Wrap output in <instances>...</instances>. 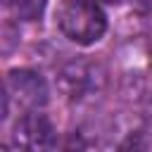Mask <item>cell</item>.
Returning a JSON list of instances; mask_svg holds the SVG:
<instances>
[{
	"instance_id": "9",
	"label": "cell",
	"mask_w": 152,
	"mask_h": 152,
	"mask_svg": "<svg viewBox=\"0 0 152 152\" xmlns=\"http://www.w3.org/2000/svg\"><path fill=\"white\" fill-rule=\"evenodd\" d=\"M10 2H12V0H0V7H2V5H10Z\"/></svg>"
},
{
	"instance_id": "8",
	"label": "cell",
	"mask_w": 152,
	"mask_h": 152,
	"mask_svg": "<svg viewBox=\"0 0 152 152\" xmlns=\"http://www.w3.org/2000/svg\"><path fill=\"white\" fill-rule=\"evenodd\" d=\"M147 114H150V119H152V97L147 100Z\"/></svg>"
},
{
	"instance_id": "3",
	"label": "cell",
	"mask_w": 152,
	"mask_h": 152,
	"mask_svg": "<svg viewBox=\"0 0 152 152\" xmlns=\"http://www.w3.org/2000/svg\"><path fill=\"white\" fill-rule=\"evenodd\" d=\"M12 140L21 150H50L57 145V131L40 109H28L14 124Z\"/></svg>"
},
{
	"instance_id": "7",
	"label": "cell",
	"mask_w": 152,
	"mask_h": 152,
	"mask_svg": "<svg viewBox=\"0 0 152 152\" xmlns=\"http://www.w3.org/2000/svg\"><path fill=\"white\" fill-rule=\"evenodd\" d=\"M7 109H10V95H7V88H5V83L0 81V121L7 116Z\"/></svg>"
},
{
	"instance_id": "1",
	"label": "cell",
	"mask_w": 152,
	"mask_h": 152,
	"mask_svg": "<svg viewBox=\"0 0 152 152\" xmlns=\"http://www.w3.org/2000/svg\"><path fill=\"white\" fill-rule=\"evenodd\" d=\"M57 28L76 45H93L107 31V17L95 0H62L57 7Z\"/></svg>"
},
{
	"instance_id": "2",
	"label": "cell",
	"mask_w": 152,
	"mask_h": 152,
	"mask_svg": "<svg viewBox=\"0 0 152 152\" xmlns=\"http://www.w3.org/2000/svg\"><path fill=\"white\" fill-rule=\"evenodd\" d=\"M57 88L71 102H90L107 88V71L100 62L88 57L69 59L57 74Z\"/></svg>"
},
{
	"instance_id": "10",
	"label": "cell",
	"mask_w": 152,
	"mask_h": 152,
	"mask_svg": "<svg viewBox=\"0 0 152 152\" xmlns=\"http://www.w3.org/2000/svg\"><path fill=\"white\" fill-rule=\"evenodd\" d=\"M97 2V0H95ZM100 2H119V0H100Z\"/></svg>"
},
{
	"instance_id": "4",
	"label": "cell",
	"mask_w": 152,
	"mask_h": 152,
	"mask_svg": "<svg viewBox=\"0 0 152 152\" xmlns=\"http://www.w3.org/2000/svg\"><path fill=\"white\" fill-rule=\"evenodd\" d=\"M7 93L26 112L28 109H43L50 100L48 81L33 69H12L7 74Z\"/></svg>"
},
{
	"instance_id": "6",
	"label": "cell",
	"mask_w": 152,
	"mask_h": 152,
	"mask_svg": "<svg viewBox=\"0 0 152 152\" xmlns=\"http://www.w3.org/2000/svg\"><path fill=\"white\" fill-rule=\"evenodd\" d=\"M19 45V28L12 21H0V57H7Z\"/></svg>"
},
{
	"instance_id": "5",
	"label": "cell",
	"mask_w": 152,
	"mask_h": 152,
	"mask_svg": "<svg viewBox=\"0 0 152 152\" xmlns=\"http://www.w3.org/2000/svg\"><path fill=\"white\" fill-rule=\"evenodd\" d=\"M45 2H48V0H12L10 5H12L14 14H17L19 19H28V21H33V19H38V17L43 14Z\"/></svg>"
}]
</instances>
